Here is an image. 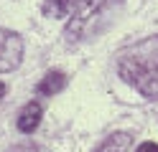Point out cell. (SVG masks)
<instances>
[{
	"label": "cell",
	"mask_w": 158,
	"mask_h": 152,
	"mask_svg": "<svg viewBox=\"0 0 158 152\" xmlns=\"http://www.w3.org/2000/svg\"><path fill=\"white\" fill-rule=\"evenodd\" d=\"M117 74L143 96L158 99V36L127 46L117 58Z\"/></svg>",
	"instance_id": "cell-1"
},
{
	"label": "cell",
	"mask_w": 158,
	"mask_h": 152,
	"mask_svg": "<svg viewBox=\"0 0 158 152\" xmlns=\"http://www.w3.org/2000/svg\"><path fill=\"white\" fill-rule=\"evenodd\" d=\"M123 0H77L72 8V20L66 25V36L69 38H82L84 33H89L94 23L107 13H112L115 8H120Z\"/></svg>",
	"instance_id": "cell-2"
},
{
	"label": "cell",
	"mask_w": 158,
	"mask_h": 152,
	"mask_svg": "<svg viewBox=\"0 0 158 152\" xmlns=\"http://www.w3.org/2000/svg\"><path fill=\"white\" fill-rule=\"evenodd\" d=\"M23 58V41L13 30L0 28V74L13 71Z\"/></svg>",
	"instance_id": "cell-3"
},
{
	"label": "cell",
	"mask_w": 158,
	"mask_h": 152,
	"mask_svg": "<svg viewBox=\"0 0 158 152\" xmlns=\"http://www.w3.org/2000/svg\"><path fill=\"white\" fill-rule=\"evenodd\" d=\"M38 124H41V107L36 101H28L21 109V114H18V129L23 134H31V132H36Z\"/></svg>",
	"instance_id": "cell-4"
},
{
	"label": "cell",
	"mask_w": 158,
	"mask_h": 152,
	"mask_svg": "<svg viewBox=\"0 0 158 152\" xmlns=\"http://www.w3.org/2000/svg\"><path fill=\"white\" fill-rule=\"evenodd\" d=\"M66 86V76L61 74V71H48V74L38 81V86H36V91L41 96H54L56 91H61Z\"/></svg>",
	"instance_id": "cell-5"
},
{
	"label": "cell",
	"mask_w": 158,
	"mask_h": 152,
	"mask_svg": "<svg viewBox=\"0 0 158 152\" xmlns=\"http://www.w3.org/2000/svg\"><path fill=\"white\" fill-rule=\"evenodd\" d=\"M130 142H133V137L127 134V132H115V134H110L94 152H127L130 150Z\"/></svg>",
	"instance_id": "cell-6"
},
{
	"label": "cell",
	"mask_w": 158,
	"mask_h": 152,
	"mask_svg": "<svg viewBox=\"0 0 158 152\" xmlns=\"http://www.w3.org/2000/svg\"><path fill=\"white\" fill-rule=\"evenodd\" d=\"M74 3L77 0H44L41 10H44V15H48V18H64V15L72 13Z\"/></svg>",
	"instance_id": "cell-7"
},
{
	"label": "cell",
	"mask_w": 158,
	"mask_h": 152,
	"mask_svg": "<svg viewBox=\"0 0 158 152\" xmlns=\"http://www.w3.org/2000/svg\"><path fill=\"white\" fill-rule=\"evenodd\" d=\"M135 152H158V145H156V142H143Z\"/></svg>",
	"instance_id": "cell-8"
},
{
	"label": "cell",
	"mask_w": 158,
	"mask_h": 152,
	"mask_svg": "<svg viewBox=\"0 0 158 152\" xmlns=\"http://www.w3.org/2000/svg\"><path fill=\"white\" fill-rule=\"evenodd\" d=\"M0 96H5V84L0 81Z\"/></svg>",
	"instance_id": "cell-9"
}]
</instances>
